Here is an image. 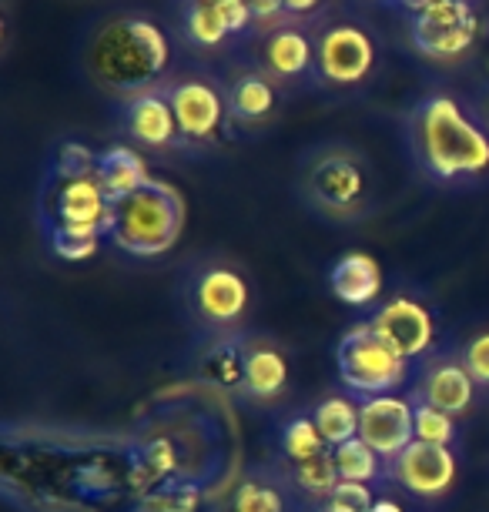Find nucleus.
Returning a JSON list of instances; mask_svg holds the SVG:
<instances>
[{
  "instance_id": "f257e3e1",
  "label": "nucleus",
  "mask_w": 489,
  "mask_h": 512,
  "mask_svg": "<svg viewBox=\"0 0 489 512\" xmlns=\"http://www.w3.org/2000/svg\"><path fill=\"white\" fill-rule=\"evenodd\" d=\"M409 164L429 188L469 191L489 181V131L473 101L453 91H426L399 121Z\"/></svg>"
},
{
  "instance_id": "f03ea898",
  "label": "nucleus",
  "mask_w": 489,
  "mask_h": 512,
  "mask_svg": "<svg viewBox=\"0 0 489 512\" xmlns=\"http://www.w3.org/2000/svg\"><path fill=\"white\" fill-rule=\"evenodd\" d=\"M81 71L91 88L121 104L134 94L161 88L175 74V44L151 14L114 11L84 34Z\"/></svg>"
},
{
  "instance_id": "7ed1b4c3",
  "label": "nucleus",
  "mask_w": 489,
  "mask_h": 512,
  "mask_svg": "<svg viewBox=\"0 0 489 512\" xmlns=\"http://www.w3.org/2000/svg\"><path fill=\"white\" fill-rule=\"evenodd\" d=\"M295 198L325 225H359L379 211V171L349 141H315L295 164Z\"/></svg>"
},
{
  "instance_id": "20e7f679",
  "label": "nucleus",
  "mask_w": 489,
  "mask_h": 512,
  "mask_svg": "<svg viewBox=\"0 0 489 512\" xmlns=\"http://www.w3.org/2000/svg\"><path fill=\"white\" fill-rule=\"evenodd\" d=\"M175 305L191 342L248 332L255 288L245 265L222 251H201L178 268Z\"/></svg>"
},
{
  "instance_id": "39448f33",
  "label": "nucleus",
  "mask_w": 489,
  "mask_h": 512,
  "mask_svg": "<svg viewBox=\"0 0 489 512\" xmlns=\"http://www.w3.org/2000/svg\"><path fill=\"white\" fill-rule=\"evenodd\" d=\"M185 215L188 208L181 191L168 181L151 178L134 195L111 201L108 218H104V241L124 258L151 262L178 245L185 231Z\"/></svg>"
},
{
  "instance_id": "423d86ee",
  "label": "nucleus",
  "mask_w": 489,
  "mask_h": 512,
  "mask_svg": "<svg viewBox=\"0 0 489 512\" xmlns=\"http://www.w3.org/2000/svg\"><path fill=\"white\" fill-rule=\"evenodd\" d=\"M335 369H339V385L359 402L396 395L412 382V362L382 342L366 318L342 332L335 345Z\"/></svg>"
},
{
  "instance_id": "0eeeda50",
  "label": "nucleus",
  "mask_w": 489,
  "mask_h": 512,
  "mask_svg": "<svg viewBox=\"0 0 489 512\" xmlns=\"http://www.w3.org/2000/svg\"><path fill=\"white\" fill-rule=\"evenodd\" d=\"M165 98L178 121V134L188 148V158L212 151L228 131V108L222 74L208 71H175L165 84Z\"/></svg>"
},
{
  "instance_id": "6e6552de",
  "label": "nucleus",
  "mask_w": 489,
  "mask_h": 512,
  "mask_svg": "<svg viewBox=\"0 0 489 512\" xmlns=\"http://www.w3.org/2000/svg\"><path fill=\"white\" fill-rule=\"evenodd\" d=\"M315 64H319V88L356 91L376 74L379 41L369 24L356 17H319L312 27Z\"/></svg>"
},
{
  "instance_id": "1a4fd4ad",
  "label": "nucleus",
  "mask_w": 489,
  "mask_h": 512,
  "mask_svg": "<svg viewBox=\"0 0 489 512\" xmlns=\"http://www.w3.org/2000/svg\"><path fill=\"white\" fill-rule=\"evenodd\" d=\"M366 322L382 342L392 345L412 365L439 349V315L423 288L399 285L396 292L382 295L369 308Z\"/></svg>"
},
{
  "instance_id": "9d476101",
  "label": "nucleus",
  "mask_w": 489,
  "mask_h": 512,
  "mask_svg": "<svg viewBox=\"0 0 489 512\" xmlns=\"http://www.w3.org/2000/svg\"><path fill=\"white\" fill-rule=\"evenodd\" d=\"M459 482V452L429 446V442H412L399 459L386 466V486L382 496H396L416 502V506H439L453 496Z\"/></svg>"
},
{
  "instance_id": "9b49d317",
  "label": "nucleus",
  "mask_w": 489,
  "mask_h": 512,
  "mask_svg": "<svg viewBox=\"0 0 489 512\" xmlns=\"http://www.w3.org/2000/svg\"><path fill=\"white\" fill-rule=\"evenodd\" d=\"M406 392L412 399L433 405V409L456 415L459 422L486 402L483 392L476 389L473 375H469V369L463 365V359H459L456 342L439 345L426 359H419L412 365V382Z\"/></svg>"
},
{
  "instance_id": "f8f14e48",
  "label": "nucleus",
  "mask_w": 489,
  "mask_h": 512,
  "mask_svg": "<svg viewBox=\"0 0 489 512\" xmlns=\"http://www.w3.org/2000/svg\"><path fill=\"white\" fill-rule=\"evenodd\" d=\"M225 108H228V131L238 138L262 134L275 124L282 111V88L265 74V67L255 57H238L222 74Z\"/></svg>"
},
{
  "instance_id": "ddd939ff",
  "label": "nucleus",
  "mask_w": 489,
  "mask_h": 512,
  "mask_svg": "<svg viewBox=\"0 0 489 512\" xmlns=\"http://www.w3.org/2000/svg\"><path fill=\"white\" fill-rule=\"evenodd\" d=\"M479 34V14L466 0H436L423 11L409 14L406 37L409 47L426 61L446 64L463 57Z\"/></svg>"
},
{
  "instance_id": "4468645a",
  "label": "nucleus",
  "mask_w": 489,
  "mask_h": 512,
  "mask_svg": "<svg viewBox=\"0 0 489 512\" xmlns=\"http://www.w3.org/2000/svg\"><path fill=\"white\" fill-rule=\"evenodd\" d=\"M175 27L181 44L198 54H218L232 41L255 37L245 0H175Z\"/></svg>"
},
{
  "instance_id": "2eb2a0df",
  "label": "nucleus",
  "mask_w": 489,
  "mask_h": 512,
  "mask_svg": "<svg viewBox=\"0 0 489 512\" xmlns=\"http://www.w3.org/2000/svg\"><path fill=\"white\" fill-rule=\"evenodd\" d=\"M208 512H309V502L292 486L289 472L278 459H262L245 466Z\"/></svg>"
},
{
  "instance_id": "dca6fc26",
  "label": "nucleus",
  "mask_w": 489,
  "mask_h": 512,
  "mask_svg": "<svg viewBox=\"0 0 489 512\" xmlns=\"http://www.w3.org/2000/svg\"><path fill=\"white\" fill-rule=\"evenodd\" d=\"M292 392V365L285 345L268 332H248L245 372L235 402L252 412H275Z\"/></svg>"
},
{
  "instance_id": "f3484780",
  "label": "nucleus",
  "mask_w": 489,
  "mask_h": 512,
  "mask_svg": "<svg viewBox=\"0 0 489 512\" xmlns=\"http://www.w3.org/2000/svg\"><path fill=\"white\" fill-rule=\"evenodd\" d=\"M114 118H118V131L124 134V144L138 148L141 154H155V158L185 154L188 158V148L178 134V121L171 114L165 88L134 94V98L114 104Z\"/></svg>"
},
{
  "instance_id": "a211bd4d",
  "label": "nucleus",
  "mask_w": 489,
  "mask_h": 512,
  "mask_svg": "<svg viewBox=\"0 0 489 512\" xmlns=\"http://www.w3.org/2000/svg\"><path fill=\"white\" fill-rule=\"evenodd\" d=\"M255 61L265 67V74L272 77L285 94L319 88L312 24L289 21V24L275 27V31H268L265 37H258Z\"/></svg>"
},
{
  "instance_id": "6ab92c4d",
  "label": "nucleus",
  "mask_w": 489,
  "mask_h": 512,
  "mask_svg": "<svg viewBox=\"0 0 489 512\" xmlns=\"http://www.w3.org/2000/svg\"><path fill=\"white\" fill-rule=\"evenodd\" d=\"M111 201L94 178L61 181L44 178L41 198H37V225L47 228H101L108 218Z\"/></svg>"
},
{
  "instance_id": "aec40b11",
  "label": "nucleus",
  "mask_w": 489,
  "mask_h": 512,
  "mask_svg": "<svg viewBox=\"0 0 489 512\" xmlns=\"http://www.w3.org/2000/svg\"><path fill=\"white\" fill-rule=\"evenodd\" d=\"M359 439L379 452V459H399L416 442V415H412L409 392L376 395L359 402Z\"/></svg>"
},
{
  "instance_id": "412c9836",
  "label": "nucleus",
  "mask_w": 489,
  "mask_h": 512,
  "mask_svg": "<svg viewBox=\"0 0 489 512\" xmlns=\"http://www.w3.org/2000/svg\"><path fill=\"white\" fill-rule=\"evenodd\" d=\"M252 332V328H248ZM248 332L222 335V338H205V342H191V369L205 385L238 395L242 389V372H245V338Z\"/></svg>"
},
{
  "instance_id": "4be33fe9",
  "label": "nucleus",
  "mask_w": 489,
  "mask_h": 512,
  "mask_svg": "<svg viewBox=\"0 0 489 512\" xmlns=\"http://www.w3.org/2000/svg\"><path fill=\"white\" fill-rule=\"evenodd\" d=\"M268 439H272V456L285 466H299V462L319 459L329 452L319 425L312 419V405H292V409L278 412Z\"/></svg>"
},
{
  "instance_id": "5701e85b",
  "label": "nucleus",
  "mask_w": 489,
  "mask_h": 512,
  "mask_svg": "<svg viewBox=\"0 0 489 512\" xmlns=\"http://www.w3.org/2000/svg\"><path fill=\"white\" fill-rule=\"evenodd\" d=\"M329 288L349 308H372L382 298V268L366 251H345L329 268Z\"/></svg>"
},
{
  "instance_id": "b1692460",
  "label": "nucleus",
  "mask_w": 489,
  "mask_h": 512,
  "mask_svg": "<svg viewBox=\"0 0 489 512\" xmlns=\"http://www.w3.org/2000/svg\"><path fill=\"white\" fill-rule=\"evenodd\" d=\"M94 181L104 188L108 201H121L134 195L138 188H145L151 181V171H148L145 154L138 148H131V144H108V148L98 151Z\"/></svg>"
},
{
  "instance_id": "393cba45",
  "label": "nucleus",
  "mask_w": 489,
  "mask_h": 512,
  "mask_svg": "<svg viewBox=\"0 0 489 512\" xmlns=\"http://www.w3.org/2000/svg\"><path fill=\"white\" fill-rule=\"evenodd\" d=\"M312 419L329 449L359 439V399L345 389L325 392L319 402H312Z\"/></svg>"
},
{
  "instance_id": "a878e982",
  "label": "nucleus",
  "mask_w": 489,
  "mask_h": 512,
  "mask_svg": "<svg viewBox=\"0 0 489 512\" xmlns=\"http://www.w3.org/2000/svg\"><path fill=\"white\" fill-rule=\"evenodd\" d=\"M332 462L342 482H362V486L379 489V496H382V486H386V462H382L379 452L369 449L362 439H349V442H342V446H335Z\"/></svg>"
},
{
  "instance_id": "bb28decb",
  "label": "nucleus",
  "mask_w": 489,
  "mask_h": 512,
  "mask_svg": "<svg viewBox=\"0 0 489 512\" xmlns=\"http://www.w3.org/2000/svg\"><path fill=\"white\" fill-rule=\"evenodd\" d=\"M205 502V486L188 476L161 479L155 489L145 492L134 512H198Z\"/></svg>"
},
{
  "instance_id": "cd10ccee",
  "label": "nucleus",
  "mask_w": 489,
  "mask_h": 512,
  "mask_svg": "<svg viewBox=\"0 0 489 512\" xmlns=\"http://www.w3.org/2000/svg\"><path fill=\"white\" fill-rule=\"evenodd\" d=\"M275 459V456H272ZM285 466V462H282ZM289 472L292 486L299 489V496L312 506H319L332 496V489L339 486V472H335V462H332V449L325 452L319 459H309V462H299V466H285Z\"/></svg>"
},
{
  "instance_id": "c85d7f7f",
  "label": "nucleus",
  "mask_w": 489,
  "mask_h": 512,
  "mask_svg": "<svg viewBox=\"0 0 489 512\" xmlns=\"http://www.w3.org/2000/svg\"><path fill=\"white\" fill-rule=\"evenodd\" d=\"M412 415H416V442H429V446H443V449L459 452V446H463V429H459L456 415L433 409V405H426L419 399H412Z\"/></svg>"
},
{
  "instance_id": "c756f323",
  "label": "nucleus",
  "mask_w": 489,
  "mask_h": 512,
  "mask_svg": "<svg viewBox=\"0 0 489 512\" xmlns=\"http://www.w3.org/2000/svg\"><path fill=\"white\" fill-rule=\"evenodd\" d=\"M98 171V151L88 148L84 141H57L51 158H47V171L44 178H61V181H81V178H94Z\"/></svg>"
},
{
  "instance_id": "7c9ffc66",
  "label": "nucleus",
  "mask_w": 489,
  "mask_h": 512,
  "mask_svg": "<svg viewBox=\"0 0 489 512\" xmlns=\"http://www.w3.org/2000/svg\"><path fill=\"white\" fill-rule=\"evenodd\" d=\"M41 235H44L47 251H51L54 258H61V262H84V258H91L104 241L101 228H47Z\"/></svg>"
},
{
  "instance_id": "2f4dec72",
  "label": "nucleus",
  "mask_w": 489,
  "mask_h": 512,
  "mask_svg": "<svg viewBox=\"0 0 489 512\" xmlns=\"http://www.w3.org/2000/svg\"><path fill=\"white\" fill-rule=\"evenodd\" d=\"M456 349L469 375H473L476 389L483 392V399H489V325L476 328V332H469L466 338H459Z\"/></svg>"
},
{
  "instance_id": "473e14b6",
  "label": "nucleus",
  "mask_w": 489,
  "mask_h": 512,
  "mask_svg": "<svg viewBox=\"0 0 489 512\" xmlns=\"http://www.w3.org/2000/svg\"><path fill=\"white\" fill-rule=\"evenodd\" d=\"M248 11L255 21V37H265L275 27L289 24V11H285V0H245Z\"/></svg>"
},
{
  "instance_id": "72a5a7b5",
  "label": "nucleus",
  "mask_w": 489,
  "mask_h": 512,
  "mask_svg": "<svg viewBox=\"0 0 489 512\" xmlns=\"http://www.w3.org/2000/svg\"><path fill=\"white\" fill-rule=\"evenodd\" d=\"M332 502H339V506L345 509H352V512H369L372 506H376V499H379V489H372V486H362V482H342L339 479V486L332 489Z\"/></svg>"
},
{
  "instance_id": "f704fd0d",
  "label": "nucleus",
  "mask_w": 489,
  "mask_h": 512,
  "mask_svg": "<svg viewBox=\"0 0 489 512\" xmlns=\"http://www.w3.org/2000/svg\"><path fill=\"white\" fill-rule=\"evenodd\" d=\"M322 7H325V0H285V11H289V21H299V24L319 21V17H322Z\"/></svg>"
},
{
  "instance_id": "c9c22d12",
  "label": "nucleus",
  "mask_w": 489,
  "mask_h": 512,
  "mask_svg": "<svg viewBox=\"0 0 489 512\" xmlns=\"http://www.w3.org/2000/svg\"><path fill=\"white\" fill-rule=\"evenodd\" d=\"M429 4H436V0H389L386 7H392V11H402V14H416V11H423V7Z\"/></svg>"
},
{
  "instance_id": "e433bc0d",
  "label": "nucleus",
  "mask_w": 489,
  "mask_h": 512,
  "mask_svg": "<svg viewBox=\"0 0 489 512\" xmlns=\"http://www.w3.org/2000/svg\"><path fill=\"white\" fill-rule=\"evenodd\" d=\"M473 108H476V114H479V121L486 124V131H489V88H483L473 98Z\"/></svg>"
},
{
  "instance_id": "4c0bfd02",
  "label": "nucleus",
  "mask_w": 489,
  "mask_h": 512,
  "mask_svg": "<svg viewBox=\"0 0 489 512\" xmlns=\"http://www.w3.org/2000/svg\"><path fill=\"white\" fill-rule=\"evenodd\" d=\"M369 512H406V509H402V502L396 496H379L376 506H372Z\"/></svg>"
},
{
  "instance_id": "58836bf2",
  "label": "nucleus",
  "mask_w": 489,
  "mask_h": 512,
  "mask_svg": "<svg viewBox=\"0 0 489 512\" xmlns=\"http://www.w3.org/2000/svg\"><path fill=\"white\" fill-rule=\"evenodd\" d=\"M309 512H352V509H345V506H339V502L325 499V502H319V506H312Z\"/></svg>"
},
{
  "instance_id": "ea45409f",
  "label": "nucleus",
  "mask_w": 489,
  "mask_h": 512,
  "mask_svg": "<svg viewBox=\"0 0 489 512\" xmlns=\"http://www.w3.org/2000/svg\"><path fill=\"white\" fill-rule=\"evenodd\" d=\"M466 4H473V0H466Z\"/></svg>"
}]
</instances>
